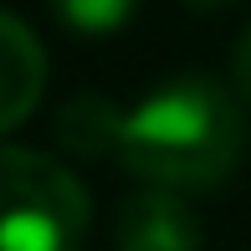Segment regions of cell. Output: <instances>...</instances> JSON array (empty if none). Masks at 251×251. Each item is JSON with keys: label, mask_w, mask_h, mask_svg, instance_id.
<instances>
[{"label": "cell", "mask_w": 251, "mask_h": 251, "mask_svg": "<svg viewBox=\"0 0 251 251\" xmlns=\"http://www.w3.org/2000/svg\"><path fill=\"white\" fill-rule=\"evenodd\" d=\"M246 144L241 108L210 77H175L123 113L118 164L159 190H210Z\"/></svg>", "instance_id": "obj_1"}, {"label": "cell", "mask_w": 251, "mask_h": 251, "mask_svg": "<svg viewBox=\"0 0 251 251\" xmlns=\"http://www.w3.org/2000/svg\"><path fill=\"white\" fill-rule=\"evenodd\" d=\"M87 221L93 200L62 159L0 144V251H77Z\"/></svg>", "instance_id": "obj_2"}, {"label": "cell", "mask_w": 251, "mask_h": 251, "mask_svg": "<svg viewBox=\"0 0 251 251\" xmlns=\"http://www.w3.org/2000/svg\"><path fill=\"white\" fill-rule=\"evenodd\" d=\"M113 241H118V251H200L205 236L179 190L144 185L118 205Z\"/></svg>", "instance_id": "obj_3"}, {"label": "cell", "mask_w": 251, "mask_h": 251, "mask_svg": "<svg viewBox=\"0 0 251 251\" xmlns=\"http://www.w3.org/2000/svg\"><path fill=\"white\" fill-rule=\"evenodd\" d=\"M41 87H47V51L36 31L0 10V133L21 128L36 113Z\"/></svg>", "instance_id": "obj_4"}, {"label": "cell", "mask_w": 251, "mask_h": 251, "mask_svg": "<svg viewBox=\"0 0 251 251\" xmlns=\"http://www.w3.org/2000/svg\"><path fill=\"white\" fill-rule=\"evenodd\" d=\"M123 113L118 102L87 93V98H72L62 113H56V139L62 149L82 154V159H118V133H123Z\"/></svg>", "instance_id": "obj_5"}, {"label": "cell", "mask_w": 251, "mask_h": 251, "mask_svg": "<svg viewBox=\"0 0 251 251\" xmlns=\"http://www.w3.org/2000/svg\"><path fill=\"white\" fill-rule=\"evenodd\" d=\"M139 0H51L56 21L77 36H113L123 21L133 16Z\"/></svg>", "instance_id": "obj_6"}, {"label": "cell", "mask_w": 251, "mask_h": 251, "mask_svg": "<svg viewBox=\"0 0 251 251\" xmlns=\"http://www.w3.org/2000/svg\"><path fill=\"white\" fill-rule=\"evenodd\" d=\"M231 77H236V93H241V102L251 108V26L241 31V41H236V56H231Z\"/></svg>", "instance_id": "obj_7"}, {"label": "cell", "mask_w": 251, "mask_h": 251, "mask_svg": "<svg viewBox=\"0 0 251 251\" xmlns=\"http://www.w3.org/2000/svg\"><path fill=\"white\" fill-rule=\"evenodd\" d=\"M190 10H221V5H231V0H185Z\"/></svg>", "instance_id": "obj_8"}]
</instances>
